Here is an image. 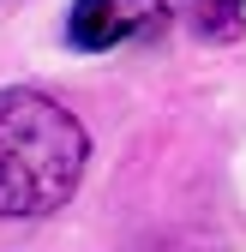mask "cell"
<instances>
[{"instance_id": "cell-1", "label": "cell", "mask_w": 246, "mask_h": 252, "mask_svg": "<svg viewBox=\"0 0 246 252\" xmlns=\"http://www.w3.org/2000/svg\"><path fill=\"white\" fill-rule=\"evenodd\" d=\"M90 138L42 90H0V216H54L84 180Z\"/></svg>"}, {"instance_id": "cell-2", "label": "cell", "mask_w": 246, "mask_h": 252, "mask_svg": "<svg viewBox=\"0 0 246 252\" xmlns=\"http://www.w3.org/2000/svg\"><path fill=\"white\" fill-rule=\"evenodd\" d=\"M168 30V0H72L66 12V48L108 54L120 42H144Z\"/></svg>"}, {"instance_id": "cell-3", "label": "cell", "mask_w": 246, "mask_h": 252, "mask_svg": "<svg viewBox=\"0 0 246 252\" xmlns=\"http://www.w3.org/2000/svg\"><path fill=\"white\" fill-rule=\"evenodd\" d=\"M246 0H198V30L204 36H234Z\"/></svg>"}]
</instances>
